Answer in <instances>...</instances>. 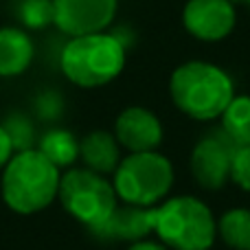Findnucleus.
I'll return each mask as SVG.
<instances>
[{"label": "nucleus", "instance_id": "4468645a", "mask_svg": "<svg viewBox=\"0 0 250 250\" xmlns=\"http://www.w3.org/2000/svg\"><path fill=\"white\" fill-rule=\"evenodd\" d=\"M38 149L55 165L57 169H70L79 158V141L68 129H48L40 138Z\"/></svg>", "mask_w": 250, "mask_h": 250}, {"label": "nucleus", "instance_id": "2eb2a0df", "mask_svg": "<svg viewBox=\"0 0 250 250\" xmlns=\"http://www.w3.org/2000/svg\"><path fill=\"white\" fill-rule=\"evenodd\" d=\"M222 132L237 147L250 145V95H235L220 117Z\"/></svg>", "mask_w": 250, "mask_h": 250}, {"label": "nucleus", "instance_id": "6e6552de", "mask_svg": "<svg viewBox=\"0 0 250 250\" xmlns=\"http://www.w3.org/2000/svg\"><path fill=\"white\" fill-rule=\"evenodd\" d=\"M119 0H53V22L70 38L101 33L112 24Z\"/></svg>", "mask_w": 250, "mask_h": 250}, {"label": "nucleus", "instance_id": "412c9836", "mask_svg": "<svg viewBox=\"0 0 250 250\" xmlns=\"http://www.w3.org/2000/svg\"><path fill=\"white\" fill-rule=\"evenodd\" d=\"M127 250H169L165 244L158 242H149V239H141V242H134Z\"/></svg>", "mask_w": 250, "mask_h": 250}, {"label": "nucleus", "instance_id": "4be33fe9", "mask_svg": "<svg viewBox=\"0 0 250 250\" xmlns=\"http://www.w3.org/2000/svg\"><path fill=\"white\" fill-rule=\"evenodd\" d=\"M229 2H233V4H242V2H250V0H229Z\"/></svg>", "mask_w": 250, "mask_h": 250}, {"label": "nucleus", "instance_id": "f8f14e48", "mask_svg": "<svg viewBox=\"0 0 250 250\" xmlns=\"http://www.w3.org/2000/svg\"><path fill=\"white\" fill-rule=\"evenodd\" d=\"M79 158L90 171H97L101 176L114 173V169L121 163V145L114 134L105 129H95L79 141Z\"/></svg>", "mask_w": 250, "mask_h": 250}, {"label": "nucleus", "instance_id": "20e7f679", "mask_svg": "<svg viewBox=\"0 0 250 250\" xmlns=\"http://www.w3.org/2000/svg\"><path fill=\"white\" fill-rule=\"evenodd\" d=\"M154 233L171 250H211L217 237V222L202 200L176 195L156 207Z\"/></svg>", "mask_w": 250, "mask_h": 250}, {"label": "nucleus", "instance_id": "9d476101", "mask_svg": "<svg viewBox=\"0 0 250 250\" xmlns=\"http://www.w3.org/2000/svg\"><path fill=\"white\" fill-rule=\"evenodd\" d=\"M114 138L129 154L154 151L163 143V125L151 110L132 105L125 108L114 123Z\"/></svg>", "mask_w": 250, "mask_h": 250}, {"label": "nucleus", "instance_id": "f257e3e1", "mask_svg": "<svg viewBox=\"0 0 250 250\" xmlns=\"http://www.w3.org/2000/svg\"><path fill=\"white\" fill-rule=\"evenodd\" d=\"M171 101L182 114L193 121L220 119L235 97L230 75L211 62H185L169 79Z\"/></svg>", "mask_w": 250, "mask_h": 250}, {"label": "nucleus", "instance_id": "423d86ee", "mask_svg": "<svg viewBox=\"0 0 250 250\" xmlns=\"http://www.w3.org/2000/svg\"><path fill=\"white\" fill-rule=\"evenodd\" d=\"M57 198L68 215L90 230L104 224L119 204L112 182L86 167H70L66 173H62Z\"/></svg>", "mask_w": 250, "mask_h": 250}, {"label": "nucleus", "instance_id": "9b49d317", "mask_svg": "<svg viewBox=\"0 0 250 250\" xmlns=\"http://www.w3.org/2000/svg\"><path fill=\"white\" fill-rule=\"evenodd\" d=\"M156 229V207L117 204L110 217L101 226L92 229V235L108 242H141Z\"/></svg>", "mask_w": 250, "mask_h": 250}, {"label": "nucleus", "instance_id": "f3484780", "mask_svg": "<svg viewBox=\"0 0 250 250\" xmlns=\"http://www.w3.org/2000/svg\"><path fill=\"white\" fill-rule=\"evenodd\" d=\"M2 127L7 129L9 138H11L13 151L33 149V127H31L26 117H22V114H11Z\"/></svg>", "mask_w": 250, "mask_h": 250}, {"label": "nucleus", "instance_id": "1a4fd4ad", "mask_svg": "<svg viewBox=\"0 0 250 250\" xmlns=\"http://www.w3.org/2000/svg\"><path fill=\"white\" fill-rule=\"evenodd\" d=\"M182 24L202 42H220L237 24L235 4L229 0H189L182 9Z\"/></svg>", "mask_w": 250, "mask_h": 250}, {"label": "nucleus", "instance_id": "ddd939ff", "mask_svg": "<svg viewBox=\"0 0 250 250\" xmlns=\"http://www.w3.org/2000/svg\"><path fill=\"white\" fill-rule=\"evenodd\" d=\"M35 55L33 40L20 29H0V77H16L31 66Z\"/></svg>", "mask_w": 250, "mask_h": 250}, {"label": "nucleus", "instance_id": "39448f33", "mask_svg": "<svg viewBox=\"0 0 250 250\" xmlns=\"http://www.w3.org/2000/svg\"><path fill=\"white\" fill-rule=\"evenodd\" d=\"M112 187L123 204L158 207L173 187V165L158 149L129 154L114 169Z\"/></svg>", "mask_w": 250, "mask_h": 250}, {"label": "nucleus", "instance_id": "aec40b11", "mask_svg": "<svg viewBox=\"0 0 250 250\" xmlns=\"http://www.w3.org/2000/svg\"><path fill=\"white\" fill-rule=\"evenodd\" d=\"M16 154L13 151V145H11V138H9V134H7V129L0 125V169L4 167V165L9 163V158Z\"/></svg>", "mask_w": 250, "mask_h": 250}, {"label": "nucleus", "instance_id": "7ed1b4c3", "mask_svg": "<svg viewBox=\"0 0 250 250\" xmlns=\"http://www.w3.org/2000/svg\"><path fill=\"white\" fill-rule=\"evenodd\" d=\"M62 73L82 88H99L121 75L125 44L114 33H90L70 38L62 51Z\"/></svg>", "mask_w": 250, "mask_h": 250}, {"label": "nucleus", "instance_id": "0eeeda50", "mask_svg": "<svg viewBox=\"0 0 250 250\" xmlns=\"http://www.w3.org/2000/svg\"><path fill=\"white\" fill-rule=\"evenodd\" d=\"M237 145L222 129L208 132L191 151V173L202 189L217 191L230 182V169Z\"/></svg>", "mask_w": 250, "mask_h": 250}, {"label": "nucleus", "instance_id": "5701e85b", "mask_svg": "<svg viewBox=\"0 0 250 250\" xmlns=\"http://www.w3.org/2000/svg\"><path fill=\"white\" fill-rule=\"evenodd\" d=\"M248 4H250V2H248Z\"/></svg>", "mask_w": 250, "mask_h": 250}, {"label": "nucleus", "instance_id": "a211bd4d", "mask_svg": "<svg viewBox=\"0 0 250 250\" xmlns=\"http://www.w3.org/2000/svg\"><path fill=\"white\" fill-rule=\"evenodd\" d=\"M22 20L31 29H42L53 22V0H26L22 4Z\"/></svg>", "mask_w": 250, "mask_h": 250}, {"label": "nucleus", "instance_id": "f03ea898", "mask_svg": "<svg viewBox=\"0 0 250 250\" xmlns=\"http://www.w3.org/2000/svg\"><path fill=\"white\" fill-rule=\"evenodd\" d=\"M60 178V169L40 149L16 151L2 167V200L20 215L38 213L57 198Z\"/></svg>", "mask_w": 250, "mask_h": 250}, {"label": "nucleus", "instance_id": "6ab92c4d", "mask_svg": "<svg viewBox=\"0 0 250 250\" xmlns=\"http://www.w3.org/2000/svg\"><path fill=\"white\" fill-rule=\"evenodd\" d=\"M230 182L239 187V189L250 193V145L237 147L233 158V169H230Z\"/></svg>", "mask_w": 250, "mask_h": 250}, {"label": "nucleus", "instance_id": "dca6fc26", "mask_svg": "<svg viewBox=\"0 0 250 250\" xmlns=\"http://www.w3.org/2000/svg\"><path fill=\"white\" fill-rule=\"evenodd\" d=\"M217 233L233 250H250V208H230L217 222Z\"/></svg>", "mask_w": 250, "mask_h": 250}]
</instances>
